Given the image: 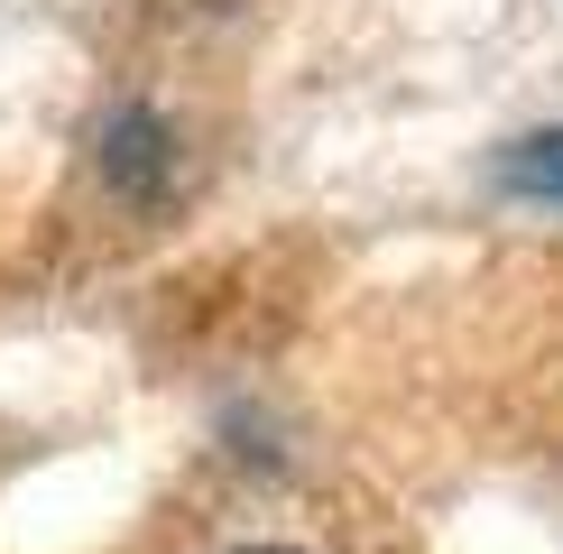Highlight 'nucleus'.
<instances>
[{"mask_svg": "<svg viewBox=\"0 0 563 554\" xmlns=\"http://www.w3.org/2000/svg\"><path fill=\"white\" fill-rule=\"evenodd\" d=\"M102 176L121 185V195H157V185L176 176V138L157 111H121V121L102 130Z\"/></svg>", "mask_w": 563, "mask_h": 554, "instance_id": "nucleus-1", "label": "nucleus"}, {"mask_svg": "<svg viewBox=\"0 0 563 554\" xmlns=\"http://www.w3.org/2000/svg\"><path fill=\"white\" fill-rule=\"evenodd\" d=\"M499 185H518V195H545V203H563V130H536V138H518V148L499 157Z\"/></svg>", "mask_w": 563, "mask_h": 554, "instance_id": "nucleus-2", "label": "nucleus"}, {"mask_svg": "<svg viewBox=\"0 0 563 554\" xmlns=\"http://www.w3.org/2000/svg\"><path fill=\"white\" fill-rule=\"evenodd\" d=\"M260 554H277V545H260Z\"/></svg>", "mask_w": 563, "mask_h": 554, "instance_id": "nucleus-3", "label": "nucleus"}]
</instances>
